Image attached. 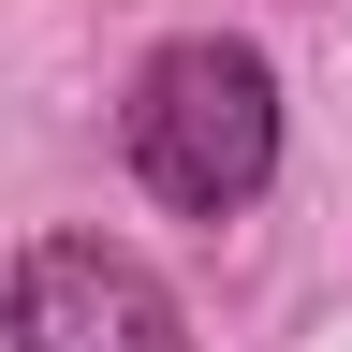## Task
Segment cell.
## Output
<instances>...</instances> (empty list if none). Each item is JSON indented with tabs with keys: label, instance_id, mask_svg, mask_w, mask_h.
Instances as JSON below:
<instances>
[{
	"label": "cell",
	"instance_id": "obj_1",
	"mask_svg": "<svg viewBox=\"0 0 352 352\" xmlns=\"http://www.w3.org/2000/svg\"><path fill=\"white\" fill-rule=\"evenodd\" d=\"M132 176L176 206V220H250L264 176H279V74L250 59L235 30H191L132 74Z\"/></svg>",
	"mask_w": 352,
	"mask_h": 352
},
{
	"label": "cell",
	"instance_id": "obj_2",
	"mask_svg": "<svg viewBox=\"0 0 352 352\" xmlns=\"http://www.w3.org/2000/svg\"><path fill=\"white\" fill-rule=\"evenodd\" d=\"M0 352H191V308L118 235H30L0 279Z\"/></svg>",
	"mask_w": 352,
	"mask_h": 352
}]
</instances>
